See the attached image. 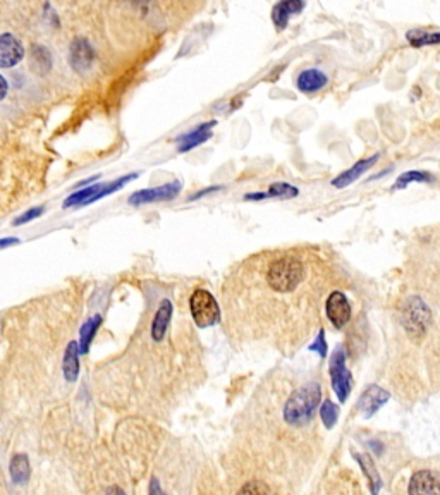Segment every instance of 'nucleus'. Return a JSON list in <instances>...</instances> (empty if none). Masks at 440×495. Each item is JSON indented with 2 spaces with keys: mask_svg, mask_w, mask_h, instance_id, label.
Segmentation results:
<instances>
[{
  "mask_svg": "<svg viewBox=\"0 0 440 495\" xmlns=\"http://www.w3.org/2000/svg\"><path fill=\"white\" fill-rule=\"evenodd\" d=\"M344 265L320 246L268 248L246 256L226 275V320L257 327L306 325L318 320L320 306L347 277ZM304 330V329H303ZM308 334V330H304Z\"/></svg>",
  "mask_w": 440,
  "mask_h": 495,
  "instance_id": "obj_1",
  "label": "nucleus"
},
{
  "mask_svg": "<svg viewBox=\"0 0 440 495\" xmlns=\"http://www.w3.org/2000/svg\"><path fill=\"white\" fill-rule=\"evenodd\" d=\"M320 401H322V385L318 382H306L296 387L285 401L284 420L295 427L306 425L313 418Z\"/></svg>",
  "mask_w": 440,
  "mask_h": 495,
  "instance_id": "obj_2",
  "label": "nucleus"
},
{
  "mask_svg": "<svg viewBox=\"0 0 440 495\" xmlns=\"http://www.w3.org/2000/svg\"><path fill=\"white\" fill-rule=\"evenodd\" d=\"M189 310L195 324L200 329L212 327L219 322L220 318V306L214 294L208 293L207 289H195L191 298H189Z\"/></svg>",
  "mask_w": 440,
  "mask_h": 495,
  "instance_id": "obj_3",
  "label": "nucleus"
},
{
  "mask_svg": "<svg viewBox=\"0 0 440 495\" xmlns=\"http://www.w3.org/2000/svg\"><path fill=\"white\" fill-rule=\"evenodd\" d=\"M330 380L332 387H334L335 394H337L339 401L344 402L351 392L353 387V377L346 368V356L342 348H337L330 358Z\"/></svg>",
  "mask_w": 440,
  "mask_h": 495,
  "instance_id": "obj_4",
  "label": "nucleus"
},
{
  "mask_svg": "<svg viewBox=\"0 0 440 495\" xmlns=\"http://www.w3.org/2000/svg\"><path fill=\"white\" fill-rule=\"evenodd\" d=\"M325 310L330 324L335 329H344L347 322L351 320V313H353L349 301H347L346 294L341 289L332 291L329 294V298L325 299Z\"/></svg>",
  "mask_w": 440,
  "mask_h": 495,
  "instance_id": "obj_5",
  "label": "nucleus"
},
{
  "mask_svg": "<svg viewBox=\"0 0 440 495\" xmlns=\"http://www.w3.org/2000/svg\"><path fill=\"white\" fill-rule=\"evenodd\" d=\"M181 191V183L164 184L160 187H152V190H143L138 193L131 194L129 203L134 206H140L143 203H153V202H167L172 199Z\"/></svg>",
  "mask_w": 440,
  "mask_h": 495,
  "instance_id": "obj_6",
  "label": "nucleus"
},
{
  "mask_svg": "<svg viewBox=\"0 0 440 495\" xmlns=\"http://www.w3.org/2000/svg\"><path fill=\"white\" fill-rule=\"evenodd\" d=\"M409 495H440V475L430 470L415 473L409 483Z\"/></svg>",
  "mask_w": 440,
  "mask_h": 495,
  "instance_id": "obj_7",
  "label": "nucleus"
},
{
  "mask_svg": "<svg viewBox=\"0 0 440 495\" xmlns=\"http://www.w3.org/2000/svg\"><path fill=\"white\" fill-rule=\"evenodd\" d=\"M25 55L21 41L11 33L0 37V67H13Z\"/></svg>",
  "mask_w": 440,
  "mask_h": 495,
  "instance_id": "obj_8",
  "label": "nucleus"
},
{
  "mask_svg": "<svg viewBox=\"0 0 440 495\" xmlns=\"http://www.w3.org/2000/svg\"><path fill=\"white\" fill-rule=\"evenodd\" d=\"M389 399V392L384 390L382 387L372 385L361 394L360 402H358V409L366 414H373L377 409L382 408V404H385Z\"/></svg>",
  "mask_w": 440,
  "mask_h": 495,
  "instance_id": "obj_9",
  "label": "nucleus"
},
{
  "mask_svg": "<svg viewBox=\"0 0 440 495\" xmlns=\"http://www.w3.org/2000/svg\"><path fill=\"white\" fill-rule=\"evenodd\" d=\"M304 9V2L299 0H287V2H279L272 11V21L277 26V29H284L287 26L289 18L292 14H298Z\"/></svg>",
  "mask_w": 440,
  "mask_h": 495,
  "instance_id": "obj_10",
  "label": "nucleus"
},
{
  "mask_svg": "<svg viewBox=\"0 0 440 495\" xmlns=\"http://www.w3.org/2000/svg\"><path fill=\"white\" fill-rule=\"evenodd\" d=\"M327 81V76L323 74L320 69H306V71H303L298 76V88L299 91H303V93H315V91L322 90L323 86H325Z\"/></svg>",
  "mask_w": 440,
  "mask_h": 495,
  "instance_id": "obj_11",
  "label": "nucleus"
},
{
  "mask_svg": "<svg viewBox=\"0 0 440 495\" xmlns=\"http://www.w3.org/2000/svg\"><path fill=\"white\" fill-rule=\"evenodd\" d=\"M378 160V155L375 157H372V159H366V160H360V162H356L353 165V167L349 169V171H346V172H342L341 176H337V178L332 181V184H334L335 187H346V186H349L351 183H354L356 181L358 178H361L363 174H365L366 171H368L370 167H372L373 164H375Z\"/></svg>",
  "mask_w": 440,
  "mask_h": 495,
  "instance_id": "obj_12",
  "label": "nucleus"
},
{
  "mask_svg": "<svg viewBox=\"0 0 440 495\" xmlns=\"http://www.w3.org/2000/svg\"><path fill=\"white\" fill-rule=\"evenodd\" d=\"M214 126H215V121L214 122H205V124L200 126V128L193 129V131L189 133V134H184V136L177 138V143H181L179 152H188V150L198 147L200 143L207 141L208 138L212 136L210 129L214 128Z\"/></svg>",
  "mask_w": 440,
  "mask_h": 495,
  "instance_id": "obj_13",
  "label": "nucleus"
},
{
  "mask_svg": "<svg viewBox=\"0 0 440 495\" xmlns=\"http://www.w3.org/2000/svg\"><path fill=\"white\" fill-rule=\"evenodd\" d=\"M91 59H93V52L88 45L86 40H76L71 47V64L79 71L90 67Z\"/></svg>",
  "mask_w": 440,
  "mask_h": 495,
  "instance_id": "obj_14",
  "label": "nucleus"
},
{
  "mask_svg": "<svg viewBox=\"0 0 440 495\" xmlns=\"http://www.w3.org/2000/svg\"><path fill=\"white\" fill-rule=\"evenodd\" d=\"M298 194V190L289 184L284 183H277L270 187L268 191H264V193H253V194H246L245 199H265V198H289V197H296Z\"/></svg>",
  "mask_w": 440,
  "mask_h": 495,
  "instance_id": "obj_15",
  "label": "nucleus"
},
{
  "mask_svg": "<svg viewBox=\"0 0 440 495\" xmlns=\"http://www.w3.org/2000/svg\"><path fill=\"white\" fill-rule=\"evenodd\" d=\"M408 41L413 47L420 48L425 45H439L440 44V33L439 32H423V29H415V32H408Z\"/></svg>",
  "mask_w": 440,
  "mask_h": 495,
  "instance_id": "obj_16",
  "label": "nucleus"
},
{
  "mask_svg": "<svg viewBox=\"0 0 440 495\" xmlns=\"http://www.w3.org/2000/svg\"><path fill=\"white\" fill-rule=\"evenodd\" d=\"M78 343H71L65 349L64 356V374L67 380H75L78 377Z\"/></svg>",
  "mask_w": 440,
  "mask_h": 495,
  "instance_id": "obj_17",
  "label": "nucleus"
},
{
  "mask_svg": "<svg viewBox=\"0 0 440 495\" xmlns=\"http://www.w3.org/2000/svg\"><path fill=\"white\" fill-rule=\"evenodd\" d=\"M11 477L16 483L26 482L30 478V463L25 454L14 456V459L11 461Z\"/></svg>",
  "mask_w": 440,
  "mask_h": 495,
  "instance_id": "obj_18",
  "label": "nucleus"
},
{
  "mask_svg": "<svg viewBox=\"0 0 440 495\" xmlns=\"http://www.w3.org/2000/svg\"><path fill=\"white\" fill-rule=\"evenodd\" d=\"M356 459H358V463H360L363 466V471H365L366 477H368V480H370L372 492L377 494L378 489H380L382 482H380V475H378L377 470H375V464H373L372 459L365 454H356Z\"/></svg>",
  "mask_w": 440,
  "mask_h": 495,
  "instance_id": "obj_19",
  "label": "nucleus"
},
{
  "mask_svg": "<svg viewBox=\"0 0 440 495\" xmlns=\"http://www.w3.org/2000/svg\"><path fill=\"white\" fill-rule=\"evenodd\" d=\"M427 181H432L430 174H427V172H422V171H411L401 176V178L396 181V184L392 186V190H404L409 183H427Z\"/></svg>",
  "mask_w": 440,
  "mask_h": 495,
  "instance_id": "obj_20",
  "label": "nucleus"
},
{
  "mask_svg": "<svg viewBox=\"0 0 440 495\" xmlns=\"http://www.w3.org/2000/svg\"><path fill=\"white\" fill-rule=\"evenodd\" d=\"M337 413H339L337 406H335L332 401L323 402L322 409H320V416H322L323 423H325L329 428L334 427V423L337 421Z\"/></svg>",
  "mask_w": 440,
  "mask_h": 495,
  "instance_id": "obj_21",
  "label": "nucleus"
},
{
  "mask_svg": "<svg viewBox=\"0 0 440 495\" xmlns=\"http://www.w3.org/2000/svg\"><path fill=\"white\" fill-rule=\"evenodd\" d=\"M238 495H270V490L264 482H248L242 485Z\"/></svg>",
  "mask_w": 440,
  "mask_h": 495,
  "instance_id": "obj_22",
  "label": "nucleus"
},
{
  "mask_svg": "<svg viewBox=\"0 0 440 495\" xmlns=\"http://www.w3.org/2000/svg\"><path fill=\"white\" fill-rule=\"evenodd\" d=\"M100 322H102V318L96 317V318H93V320L90 322V324L86 325V327H84V330H83V348H81V351H83V352H86L88 344H90L91 337H93V334H95V329L98 327Z\"/></svg>",
  "mask_w": 440,
  "mask_h": 495,
  "instance_id": "obj_23",
  "label": "nucleus"
},
{
  "mask_svg": "<svg viewBox=\"0 0 440 495\" xmlns=\"http://www.w3.org/2000/svg\"><path fill=\"white\" fill-rule=\"evenodd\" d=\"M44 206H37V209H32V210H28L25 215H21V217L18 218L16 222H14V225H19V224H26V222H30V220H34L37 217H40L41 213H44Z\"/></svg>",
  "mask_w": 440,
  "mask_h": 495,
  "instance_id": "obj_24",
  "label": "nucleus"
},
{
  "mask_svg": "<svg viewBox=\"0 0 440 495\" xmlns=\"http://www.w3.org/2000/svg\"><path fill=\"white\" fill-rule=\"evenodd\" d=\"M311 349H318V352H320V356L322 358H325V355H327V344H325V332L323 330H320L318 332V337H316V341H315V346H311Z\"/></svg>",
  "mask_w": 440,
  "mask_h": 495,
  "instance_id": "obj_25",
  "label": "nucleus"
},
{
  "mask_svg": "<svg viewBox=\"0 0 440 495\" xmlns=\"http://www.w3.org/2000/svg\"><path fill=\"white\" fill-rule=\"evenodd\" d=\"M7 90H9V86H7L6 78H4V76L0 74V100H2L4 97H6V95H7Z\"/></svg>",
  "mask_w": 440,
  "mask_h": 495,
  "instance_id": "obj_26",
  "label": "nucleus"
},
{
  "mask_svg": "<svg viewBox=\"0 0 440 495\" xmlns=\"http://www.w3.org/2000/svg\"><path fill=\"white\" fill-rule=\"evenodd\" d=\"M220 190V186H214V187H208V190H203V191H198L196 194H193L191 198L189 199H196V198H200V197H203V194H207V193H210V191H219Z\"/></svg>",
  "mask_w": 440,
  "mask_h": 495,
  "instance_id": "obj_27",
  "label": "nucleus"
},
{
  "mask_svg": "<svg viewBox=\"0 0 440 495\" xmlns=\"http://www.w3.org/2000/svg\"><path fill=\"white\" fill-rule=\"evenodd\" d=\"M18 239L16 237H7V239H0V248L11 246V244H16Z\"/></svg>",
  "mask_w": 440,
  "mask_h": 495,
  "instance_id": "obj_28",
  "label": "nucleus"
},
{
  "mask_svg": "<svg viewBox=\"0 0 440 495\" xmlns=\"http://www.w3.org/2000/svg\"><path fill=\"white\" fill-rule=\"evenodd\" d=\"M150 494L152 495H164L162 494V490H160V487H158V483L153 480V483H152V489H150Z\"/></svg>",
  "mask_w": 440,
  "mask_h": 495,
  "instance_id": "obj_29",
  "label": "nucleus"
},
{
  "mask_svg": "<svg viewBox=\"0 0 440 495\" xmlns=\"http://www.w3.org/2000/svg\"><path fill=\"white\" fill-rule=\"evenodd\" d=\"M107 495H126V494L122 492V490L119 489V487H112L109 492H107Z\"/></svg>",
  "mask_w": 440,
  "mask_h": 495,
  "instance_id": "obj_30",
  "label": "nucleus"
}]
</instances>
